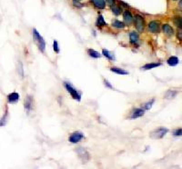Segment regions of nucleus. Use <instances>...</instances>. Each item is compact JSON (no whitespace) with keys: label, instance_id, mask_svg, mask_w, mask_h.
<instances>
[{"label":"nucleus","instance_id":"obj_1","mask_svg":"<svg viewBox=\"0 0 182 169\" xmlns=\"http://www.w3.org/2000/svg\"><path fill=\"white\" fill-rule=\"evenodd\" d=\"M33 32V36H34V39L36 43L37 47H38L39 50L41 52H45V49H46V42L44 40L43 36L39 34V32L37 31L36 28H34L32 30Z\"/></svg>","mask_w":182,"mask_h":169},{"label":"nucleus","instance_id":"obj_2","mask_svg":"<svg viewBox=\"0 0 182 169\" xmlns=\"http://www.w3.org/2000/svg\"><path fill=\"white\" fill-rule=\"evenodd\" d=\"M65 87H66V89L67 90V92L70 94L71 96L73 97V99L75 100H77V101H80L81 100V94L75 88V87L70 84V83H68V82H65L64 84Z\"/></svg>","mask_w":182,"mask_h":169},{"label":"nucleus","instance_id":"obj_3","mask_svg":"<svg viewBox=\"0 0 182 169\" xmlns=\"http://www.w3.org/2000/svg\"><path fill=\"white\" fill-rule=\"evenodd\" d=\"M168 132V128H166V127H159L158 129L154 130L153 132H151V134H150V137L153 138V139H161L167 135Z\"/></svg>","mask_w":182,"mask_h":169},{"label":"nucleus","instance_id":"obj_4","mask_svg":"<svg viewBox=\"0 0 182 169\" xmlns=\"http://www.w3.org/2000/svg\"><path fill=\"white\" fill-rule=\"evenodd\" d=\"M136 25V28L139 32H143L144 27H145V21H144V18L140 15H135L134 17V21Z\"/></svg>","mask_w":182,"mask_h":169},{"label":"nucleus","instance_id":"obj_5","mask_svg":"<svg viewBox=\"0 0 182 169\" xmlns=\"http://www.w3.org/2000/svg\"><path fill=\"white\" fill-rule=\"evenodd\" d=\"M83 138H84V134L82 132H80V131H76V132L71 134L68 140H69V142L72 144H77V143L80 142Z\"/></svg>","mask_w":182,"mask_h":169},{"label":"nucleus","instance_id":"obj_6","mask_svg":"<svg viewBox=\"0 0 182 169\" xmlns=\"http://www.w3.org/2000/svg\"><path fill=\"white\" fill-rule=\"evenodd\" d=\"M123 20H124V24L126 26H129L133 23L134 21V16L131 14V12L129 10H126L124 11L123 13Z\"/></svg>","mask_w":182,"mask_h":169},{"label":"nucleus","instance_id":"obj_7","mask_svg":"<svg viewBox=\"0 0 182 169\" xmlns=\"http://www.w3.org/2000/svg\"><path fill=\"white\" fill-rule=\"evenodd\" d=\"M33 105H34V98L31 96H28L26 99H25V104H24V107L26 109L27 114H29V113L32 111Z\"/></svg>","mask_w":182,"mask_h":169},{"label":"nucleus","instance_id":"obj_8","mask_svg":"<svg viewBox=\"0 0 182 169\" xmlns=\"http://www.w3.org/2000/svg\"><path fill=\"white\" fill-rule=\"evenodd\" d=\"M77 153L79 155V157L82 159L84 162H87V161H89V158H90V155L89 154V152L87 151V150L83 147H78L77 149Z\"/></svg>","mask_w":182,"mask_h":169},{"label":"nucleus","instance_id":"obj_9","mask_svg":"<svg viewBox=\"0 0 182 169\" xmlns=\"http://www.w3.org/2000/svg\"><path fill=\"white\" fill-rule=\"evenodd\" d=\"M148 30L151 33H159V22L157 20H152L148 23Z\"/></svg>","mask_w":182,"mask_h":169},{"label":"nucleus","instance_id":"obj_10","mask_svg":"<svg viewBox=\"0 0 182 169\" xmlns=\"http://www.w3.org/2000/svg\"><path fill=\"white\" fill-rule=\"evenodd\" d=\"M144 115H145V109L135 108V109H133L132 112H131L130 118H131V119H136V118H139V117L143 116Z\"/></svg>","mask_w":182,"mask_h":169},{"label":"nucleus","instance_id":"obj_11","mask_svg":"<svg viewBox=\"0 0 182 169\" xmlns=\"http://www.w3.org/2000/svg\"><path fill=\"white\" fill-rule=\"evenodd\" d=\"M129 40L132 45H135L137 47L139 46V36L137 32H135V31H133V32H131L129 34Z\"/></svg>","mask_w":182,"mask_h":169},{"label":"nucleus","instance_id":"obj_12","mask_svg":"<svg viewBox=\"0 0 182 169\" xmlns=\"http://www.w3.org/2000/svg\"><path fill=\"white\" fill-rule=\"evenodd\" d=\"M19 98H20L19 94L16 93V92H13V93L9 94V95L8 96V103H10V104H16V103H17L18 101H19Z\"/></svg>","mask_w":182,"mask_h":169},{"label":"nucleus","instance_id":"obj_13","mask_svg":"<svg viewBox=\"0 0 182 169\" xmlns=\"http://www.w3.org/2000/svg\"><path fill=\"white\" fill-rule=\"evenodd\" d=\"M93 5L98 9H104L106 8L105 0H90Z\"/></svg>","mask_w":182,"mask_h":169},{"label":"nucleus","instance_id":"obj_14","mask_svg":"<svg viewBox=\"0 0 182 169\" xmlns=\"http://www.w3.org/2000/svg\"><path fill=\"white\" fill-rule=\"evenodd\" d=\"M162 29H163V32H164L168 36H171L174 35V30H173V28L170 26H169L168 24H164V25H163Z\"/></svg>","mask_w":182,"mask_h":169},{"label":"nucleus","instance_id":"obj_15","mask_svg":"<svg viewBox=\"0 0 182 169\" xmlns=\"http://www.w3.org/2000/svg\"><path fill=\"white\" fill-rule=\"evenodd\" d=\"M110 71H112L113 73H116L117 75H120V76H126V75H128V72L122 69V68H119V67H111L110 68Z\"/></svg>","mask_w":182,"mask_h":169},{"label":"nucleus","instance_id":"obj_16","mask_svg":"<svg viewBox=\"0 0 182 169\" xmlns=\"http://www.w3.org/2000/svg\"><path fill=\"white\" fill-rule=\"evenodd\" d=\"M167 63H168V66H176L179 65V58L177 57V56H170V57L167 60Z\"/></svg>","mask_w":182,"mask_h":169},{"label":"nucleus","instance_id":"obj_17","mask_svg":"<svg viewBox=\"0 0 182 169\" xmlns=\"http://www.w3.org/2000/svg\"><path fill=\"white\" fill-rule=\"evenodd\" d=\"M161 65H162L161 63H148V64H146L145 66H143L141 67V69H143V70H150V69H153V68L159 67Z\"/></svg>","mask_w":182,"mask_h":169},{"label":"nucleus","instance_id":"obj_18","mask_svg":"<svg viewBox=\"0 0 182 169\" xmlns=\"http://www.w3.org/2000/svg\"><path fill=\"white\" fill-rule=\"evenodd\" d=\"M111 11L115 16H119L122 13V8L119 7V5H117L114 4V5H111Z\"/></svg>","mask_w":182,"mask_h":169},{"label":"nucleus","instance_id":"obj_19","mask_svg":"<svg viewBox=\"0 0 182 169\" xmlns=\"http://www.w3.org/2000/svg\"><path fill=\"white\" fill-rule=\"evenodd\" d=\"M102 54L104 56H106V58H108L109 60H115V55L113 53H111L110 51H109V50L106 49H103L102 50Z\"/></svg>","mask_w":182,"mask_h":169},{"label":"nucleus","instance_id":"obj_20","mask_svg":"<svg viewBox=\"0 0 182 169\" xmlns=\"http://www.w3.org/2000/svg\"><path fill=\"white\" fill-rule=\"evenodd\" d=\"M112 26L116 27V28H118V29H122L124 28L125 27H126V25H125L123 22L119 21V20H114L112 23Z\"/></svg>","mask_w":182,"mask_h":169},{"label":"nucleus","instance_id":"obj_21","mask_svg":"<svg viewBox=\"0 0 182 169\" xmlns=\"http://www.w3.org/2000/svg\"><path fill=\"white\" fill-rule=\"evenodd\" d=\"M97 26L98 27H104L106 26V23L104 19V17L102 15H98V19H97Z\"/></svg>","mask_w":182,"mask_h":169},{"label":"nucleus","instance_id":"obj_22","mask_svg":"<svg viewBox=\"0 0 182 169\" xmlns=\"http://www.w3.org/2000/svg\"><path fill=\"white\" fill-rule=\"evenodd\" d=\"M87 53H89V56H91V57H93V58H99L100 56H101V55L94 49H89L87 50Z\"/></svg>","mask_w":182,"mask_h":169},{"label":"nucleus","instance_id":"obj_23","mask_svg":"<svg viewBox=\"0 0 182 169\" xmlns=\"http://www.w3.org/2000/svg\"><path fill=\"white\" fill-rule=\"evenodd\" d=\"M178 95V91H174V90H168L167 93H166V95H165V97L167 99H172L174 98L176 96Z\"/></svg>","mask_w":182,"mask_h":169},{"label":"nucleus","instance_id":"obj_24","mask_svg":"<svg viewBox=\"0 0 182 169\" xmlns=\"http://www.w3.org/2000/svg\"><path fill=\"white\" fill-rule=\"evenodd\" d=\"M17 73L21 77H24V68H23V64L21 63L20 60H18L17 63Z\"/></svg>","mask_w":182,"mask_h":169},{"label":"nucleus","instance_id":"obj_25","mask_svg":"<svg viewBox=\"0 0 182 169\" xmlns=\"http://www.w3.org/2000/svg\"><path fill=\"white\" fill-rule=\"evenodd\" d=\"M8 110L7 108V110H5V115L1 118V120H0V127H3V126H5V123H7V120H8Z\"/></svg>","mask_w":182,"mask_h":169},{"label":"nucleus","instance_id":"obj_26","mask_svg":"<svg viewBox=\"0 0 182 169\" xmlns=\"http://www.w3.org/2000/svg\"><path fill=\"white\" fill-rule=\"evenodd\" d=\"M173 22L176 27L181 28V17L180 16H175L173 18Z\"/></svg>","mask_w":182,"mask_h":169},{"label":"nucleus","instance_id":"obj_27","mask_svg":"<svg viewBox=\"0 0 182 169\" xmlns=\"http://www.w3.org/2000/svg\"><path fill=\"white\" fill-rule=\"evenodd\" d=\"M154 103H155V99L153 98V99L150 100L149 102H147L145 105H144V109H145V110H149L150 108L152 107V105H153Z\"/></svg>","mask_w":182,"mask_h":169},{"label":"nucleus","instance_id":"obj_28","mask_svg":"<svg viewBox=\"0 0 182 169\" xmlns=\"http://www.w3.org/2000/svg\"><path fill=\"white\" fill-rule=\"evenodd\" d=\"M53 48H54V51L56 52V53H59L60 52V49H59V47H58V41H56V40H54V42H53Z\"/></svg>","mask_w":182,"mask_h":169},{"label":"nucleus","instance_id":"obj_29","mask_svg":"<svg viewBox=\"0 0 182 169\" xmlns=\"http://www.w3.org/2000/svg\"><path fill=\"white\" fill-rule=\"evenodd\" d=\"M72 3H73V5H75V7H77V8H81L83 7V5L82 4H80L78 1H77V0H72Z\"/></svg>","mask_w":182,"mask_h":169},{"label":"nucleus","instance_id":"obj_30","mask_svg":"<svg viewBox=\"0 0 182 169\" xmlns=\"http://www.w3.org/2000/svg\"><path fill=\"white\" fill-rule=\"evenodd\" d=\"M181 133H182V130H181V128H179V129H177L174 132V135L175 136H180L181 135Z\"/></svg>","mask_w":182,"mask_h":169},{"label":"nucleus","instance_id":"obj_31","mask_svg":"<svg viewBox=\"0 0 182 169\" xmlns=\"http://www.w3.org/2000/svg\"><path fill=\"white\" fill-rule=\"evenodd\" d=\"M104 84H105V86H108L109 88H110V89H113V86H112L109 84V82L108 80H104Z\"/></svg>","mask_w":182,"mask_h":169},{"label":"nucleus","instance_id":"obj_32","mask_svg":"<svg viewBox=\"0 0 182 169\" xmlns=\"http://www.w3.org/2000/svg\"><path fill=\"white\" fill-rule=\"evenodd\" d=\"M106 2L108 3L109 5H114L116 3V0H106Z\"/></svg>","mask_w":182,"mask_h":169},{"label":"nucleus","instance_id":"obj_33","mask_svg":"<svg viewBox=\"0 0 182 169\" xmlns=\"http://www.w3.org/2000/svg\"><path fill=\"white\" fill-rule=\"evenodd\" d=\"M173 1H177V0H173Z\"/></svg>","mask_w":182,"mask_h":169}]
</instances>
